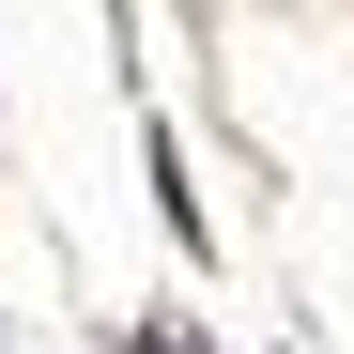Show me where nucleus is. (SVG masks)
I'll return each mask as SVG.
<instances>
[{
    "mask_svg": "<svg viewBox=\"0 0 354 354\" xmlns=\"http://www.w3.org/2000/svg\"><path fill=\"white\" fill-rule=\"evenodd\" d=\"M154 216H169V247H216V216H201V185H185V139L154 124Z\"/></svg>",
    "mask_w": 354,
    "mask_h": 354,
    "instance_id": "obj_1",
    "label": "nucleus"
},
{
    "mask_svg": "<svg viewBox=\"0 0 354 354\" xmlns=\"http://www.w3.org/2000/svg\"><path fill=\"white\" fill-rule=\"evenodd\" d=\"M154 354H201V339H169V324H154Z\"/></svg>",
    "mask_w": 354,
    "mask_h": 354,
    "instance_id": "obj_2",
    "label": "nucleus"
}]
</instances>
